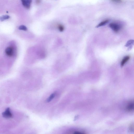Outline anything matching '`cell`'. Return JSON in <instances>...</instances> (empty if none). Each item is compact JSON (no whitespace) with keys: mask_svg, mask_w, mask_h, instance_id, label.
<instances>
[{"mask_svg":"<svg viewBox=\"0 0 134 134\" xmlns=\"http://www.w3.org/2000/svg\"><path fill=\"white\" fill-rule=\"evenodd\" d=\"M109 26L113 30L116 32H118L121 28V27L119 25L114 23H111L109 24Z\"/></svg>","mask_w":134,"mask_h":134,"instance_id":"cell-1","label":"cell"},{"mask_svg":"<svg viewBox=\"0 0 134 134\" xmlns=\"http://www.w3.org/2000/svg\"><path fill=\"white\" fill-rule=\"evenodd\" d=\"M2 115L3 117L6 118H10L12 117V115L10 111V108H8L3 113Z\"/></svg>","mask_w":134,"mask_h":134,"instance_id":"cell-2","label":"cell"},{"mask_svg":"<svg viewBox=\"0 0 134 134\" xmlns=\"http://www.w3.org/2000/svg\"><path fill=\"white\" fill-rule=\"evenodd\" d=\"M23 5L26 8L29 9L30 8L32 0H21Z\"/></svg>","mask_w":134,"mask_h":134,"instance_id":"cell-3","label":"cell"},{"mask_svg":"<svg viewBox=\"0 0 134 134\" xmlns=\"http://www.w3.org/2000/svg\"><path fill=\"white\" fill-rule=\"evenodd\" d=\"M5 52L7 55L9 57H11L13 55V50L12 47H7L5 50Z\"/></svg>","mask_w":134,"mask_h":134,"instance_id":"cell-4","label":"cell"},{"mask_svg":"<svg viewBox=\"0 0 134 134\" xmlns=\"http://www.w3.org/2000/svg\"><path fill=\"white\" fill-rule=\"evenodd\" d=\"M134 103L133 102H131L128 104L127 107V110L128 111H131L133 110Z\"/></svg>","mask_w":134,"mask_h":134,"instance_id":"cell-5","label":"cell"},{"mask_svg":"<svg viewBox=\"0 0 134 134\" xmlns=\"http://www.w3.org/2000/svg\"><path fill=\"white\" fill-rule=\"evenodd\" d=\"M130 58V57L129 56H127L123 59L121 63V67H123L124 65L129 60Z\"/></svg>","mask_w":134,"mask_h":134,"instance_id":"cell-6","label":"cell"},{"mask_svg":"<svg viewBox=\"0 0 134 134\" xmlns=\"http://www.w3.org/2000/svg\"><path fill=\"white\" fill-rule=\"evenodd\" d=\"M108 22L109 20H106L105 21H104L99 24L98 25L96 26V27L98 28L100 27L103 26L104 25H106V24L107 23H108Z\"/></svg>","mask_w":134,"mask_h":134,"instance_id":"cell-7","label":"cell"},{"mask_svg":"<svg viewBox=\"0 0 134 134\" xmlns=\"http://www.w3.org/2000/svg\"><path fill=\"white\" fill-rule=\"evenodd\" d=\"M55 93H53L47 99L46 102L47 103H49L54 98L55 96Z\"/></svg>","mask_w":134,"mask_h":134,"instance_id":"cell-8","label":"cell"},{"mask_svg":"<svg viewBox=\"0 0 134 134\" xmlns=\"http://www.w3.org/2000/svg\"><path fill=\"white\" fill-rule=\"evenodd\" d=\"M10 18V16L7 15H4L0 17V21H4Z\"/></svg>","mask_w":134,"mask_h":134,"instance_id":"cell-9","label":"cell"},{"mask_svg":"<svg viewBox=\"0 0 134 134\" xmlns=\"http://www.w3.org/2000/svg\"><path fill=\"white\" fill-rule=\"evenodd\" d=\"M19 29L20 30L26 31L27 30V28L24 25H21L19 27Z\"/></svg>","mask_w":134,"mask_h":134,"instance_id":"cell-10","label":"cell"},{"mask_svg":"<svg viewBox=\"0 0 134 134\" xmlns=\"http://www.w3.org/2000/svg\"><path fill=\"white\" fill-rule=\"evenodd\" d=\"M58 28L59 31H62L64 30V27L63 25L60 24L58 25Z\"/></svg>","mask_w":134,"mask_h":134,"instance_id":"cell-11","label":"cell"},{"mask_svg":"<svg viewBox=\"0 0 134 134\" xmlns=\"http://www.w3.org/2000/svg\"><path fill=\"white\" fill-rule=\"evenodd\" d=\"M134 42V41L133 40H130V41H129L127 43V44L125 46H129V45L133 43Z\"/></svg>","mask_w":134,"mask_h":134,"instance_id":"cell-12","label":"cell"},{"mask_svg":"<svg viewBox=\"0 0 134 134\" xmlns=\"http://www.w3.org/2000/svg\"><path fill=\"white\" fill-rule=\"evenodd\" d=\"M113 2L118 3H120L122 2V0H111Z\"/></svg>","mask_w":134,"mask_h":134,"instance_id":"cell-13","label":"cell"},{"mask_svg":"<svg viewBox=\"0 0 134 134\" xmlns=\"http://www.w3.org/2000/svg\"><path fill=\"white\" fill-rule=\"evenodd\" d=\"M36 4H39L41 2V0H36Z\"/></svg>","mask_w":134,"mask_h":134,"instance_id":"cell-14","label":"cell"}]
</instances>
